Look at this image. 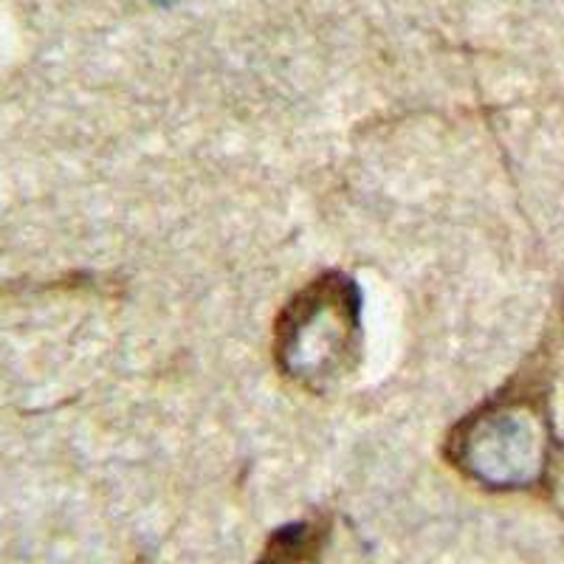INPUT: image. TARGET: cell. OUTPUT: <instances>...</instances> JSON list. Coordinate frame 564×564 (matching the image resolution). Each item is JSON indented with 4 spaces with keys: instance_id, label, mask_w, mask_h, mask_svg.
Instances as JSON below:
<instances>
[{
    "instance_id": "cell-1",
    "label": "cell",
    "mask_w": 564,
    "mask_h": 564,
    "mask_svg": "<svg viewBox=\"0 0 564 564\" xmlns=\"http://www.w3.org/2000/svg\"><path fill=\"white\" fill-rule=\"evenodd\" d=\"M551 449L542 392L533 384H511L455 423L443 455L488 491H528L547 480Z\"/></svg>"
},
{
    "instance_id": "cell-2",
    "label": "cell",
    "mask_w": 564,
    "mask_h": 564,
    "mask_svg": "<svg viewBox=\"0 0 564 564\" xmlns=\"http://www.w3.org/2000/svg\"><path fill=\"white\" fill-rule=\"evenodd\" d=\"M361 356V291L345 271H325L296 291L274 322V365L302 390L327 392Z\"/></svg>"
},
{
    "instance_id": "cell-3",
    "label": "cell",
    "mask_w": 564,
    "mask_h": 564,
    "mask_svg": "<svg viewBox=\"0 0 564 564\" xmlns=\"http://www.w3.org/2000/svg\"><path fill=\"white\" fill-rule=\"evenodd\" d=\"M327 542L325 520H300L276 528L254 564H322Z\"/></svg>"
}]
</instances>
